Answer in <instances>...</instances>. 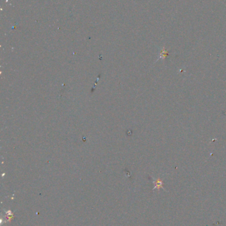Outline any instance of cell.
I'll list each match as a JSON object with an SVG mask.
<instances>
[{"label":"cell","mask_w":226,"mask_h":226,"mask_svg":"<svg viewBox=\"0 0 226 226\" xmlns=\"http://www.w3.org/2000/svg\"><path fill=\"white\" fill-rule=\"evenodd\" d=\"M168 50H166L165 48H162L161 52H160L159 57L157 60H159V59H165L166 56H168ZM157 60H156V61H157Z\"/></svg>","instance_id":"obj_2"},{"label":"cell","mask_w":226,"mask_h":226,"mask_svg":"<svg viewBox=\"0 0 226 226\" xmlns=\"http://www.w3.org/2000/svg\"><path fill=\"white\" fill-rule=\"evenodd\" d=\"M153 183L155 184V187L153 188V190H155V189H157L158 190H159L160 188H162L163 190H165V188L163 187V182L162 180L159 179V178H158V179H154Z\"/></svg>","instance_id":"obj_1"}]
</instances>
